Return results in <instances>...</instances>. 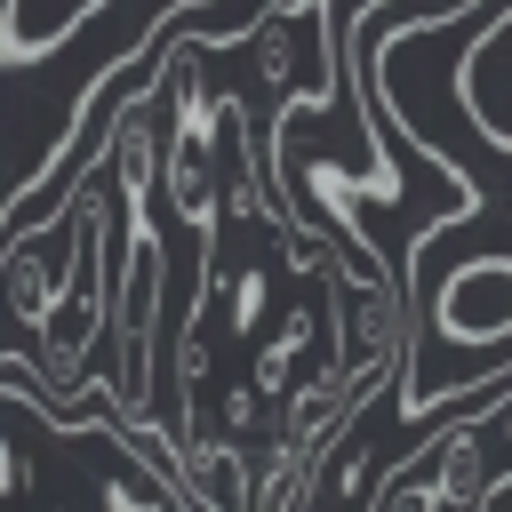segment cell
I'll return each instance as SVG.
<instances>
[{"mask_svg": "<svg viewBox=\"0 0 512 512\" xmlns=\"http://www.w3.org/2000/svg\"><path fill=\"white\" fill-rule=\"evenodd\" d=\"M408 280V352H400V408L424 424L432 408L464 400V384H496L512 368V256L496 224L480 232L472 256L432 272L416 248L400 264Z\"/></svg>", "mask_w": 512, "mask_h": 512, "instance_id": "cell-1", "label": "cell"}, {"mask_svg": "<svg viewBox=\"0 0 512 512\" xmlns=\"http://www.w3.org/2000/svg\"><path fill=\"white\" fill-rule=\"evenodd\" d=\"M504 496V376L416 448H400L368 496V512H488Z\"/></svg>", "mask_w": 512, "mask_h": 512, "instance_id": "cell-2", "label": "cell"}, {"mask_svg": "<svg viewBox=\"0 0 512 512\" xmlns=\"http://www.w3.org/2000/svg\"><path fill=\"white\" fill-rule=\"evenodd\" d=\"M104 0H8L0 8V56L16 64V56H48L80 16H96Z\"/></svg>", "mask_w": 512, "mask_h": 512, "instance_id": "cell-3", "label": "cell"}, {"mask_svg": "<svg viewBox=\"0 0 512 512\" xmlns=\"http://www.w3.org/2000/svg\"><path fill=\"white\" fill-rule=\"evenodd\" d=\"M24 480H32V464L16 456V440L0 432V496H24Z\"/></svg>", "mask_w": 512, "mask_h": 512, "instance_id": "cell-4", "label": "cell"}]
</instances>
